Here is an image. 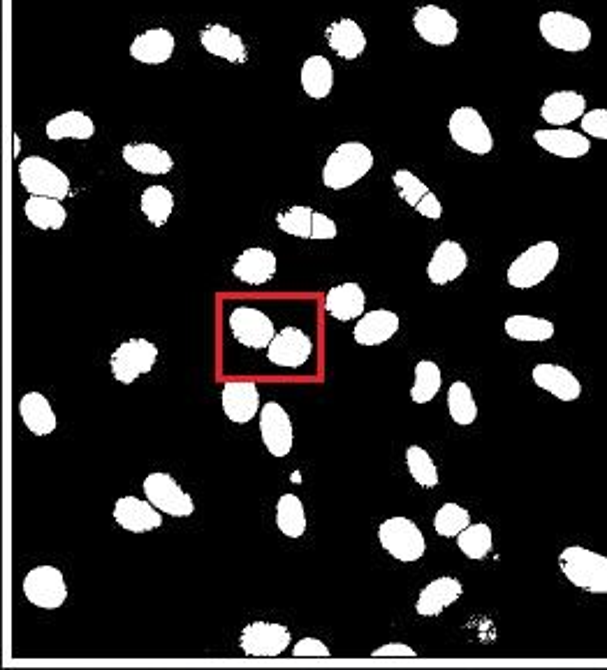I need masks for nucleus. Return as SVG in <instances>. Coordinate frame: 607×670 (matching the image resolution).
I'll return each mask as SVG.
<instances>
[{
    "label": "nucleus",
    "instance_id": "72a5a7b5",
    "mask_svg": "<svg viewBox=\"0 0 607 670\" xmlns=\"http://www.w3.org/2000/svg\"><path fill=\"white\" fill-rule=\"evenodd\" d=\"M506 332L515 341H547L554 337V323L536 316H510Z\"/></svg>",
    "mask_w": 607,
    "mask_h": 670
},
{
    "label": "nucleus",
    "instance_id": "423d86ee",
    "mask_svg": "<svg viewBox=\"0 0 607 670\" xmlns=\"http://www.w3.org/2000/svg\"><path fill=\"white\" fill-rule=\"evenodd\" d=\"M19 179L31 195H45V198H56V200H63L70 195L68 174L47 158L31 156L21 160Z\"/></svg>",
    "mask_w": 607,
    "mask_h": 670
},
{
    "label": "nucleus",
    "instance_id": "a878e982",
    "mask_svg": "<svg viewBox=\"0 0 607 670\" xmlns=\"http://www.w3.org/2000/svg\"><path fill=\"white\" fill-rule=\"evenodd\" d=\"M584 112H587V100L575 91L552 93V96H547L543 107H540V116H543L550 126L557 128H563L568 126V123L582 119Z\"/></svg>",
    "mask_w": 607,
    "mask_h": 670
},
{
    "label": "nucleus",
    "instance_id": "c756f323",
    "mask_svg": "<svg viewBox=\"0 0 607 670\" xmlns=\"http://www.w3.org/2000/svg\"><path fill=\"white\" fill-rule=\"evenodd\" d=\"M19 413L24 418V425L31 429L35 436H47L56 429V413L51 409L49 399L40 392H28L19 402Z\"/></svg>",
    "mask_w": 607,
    "mask_h": 670
},
{
    "label": "nucleus",
    "instance_id": "20e7f679",
    "mask_svg": "<svg viewBox=\"0 0 607 670\" xmlns=\"http://www.w3.org/2000/svg\"><path fill=\"white\" fill-rule=\"evenodd\" d=\"M559 262V246L554 242H540L526 249L508 269V283L513 288H533L543 283L554 272Z\"/></svg>",
    "mask_w": 607,
    "mask_h": 670
},
{
    "label": "nucleus",
    "instance_id": "e433bc0d",
    "mask_svg": "<svg viewBox=\"0 0 607 670\" xmlns=\"http://www.w3.org/2000/svg\"><path fill=\"white\" fill-rule=\"evenodd\" d=\"M174 209V195L165 186H149L142 193V211L149 223L163 228Z\"/></svg>",
    "mask_w": 607,
    "mask_h": 670
},
{
    "label": "nucleus",
    "instance_id": "a18cd8bd",
    "mask_svg": "<svg viewBox=\"0 0 607 670\" xmlns=\"http://www.w3.org/2000/svg\"><path fill=\"white\" fill-rule=\"evenodd\" d=\"M334 237H336V223L329 216L316 211V214H313L311 239H316V242H320V239H323V242H325V239H334Z\"/></svg>",
    "mask_w": 607,
    "mask_h": 670
},
{
    "label": "nucleus",
    "instance_id": "c85d7f7f",
    "mask_svg": "<svg viewBox=\"0 0 607 670\" xmlns=\"http://www.w3.org/2000/svg\"><path fill=\"white\" fill-rule=\"evenodd\" d=\"M364 304H367V297H364V290L357 283L334 286L325 297L329 316H334L336 320H353L357 316H364Z\"/></svg>",
    "mask_w": 607,
    "mask_h": 670
},
{
    "label": "nucleus",
    "instance_id": "58836bf2",
    "mask_svg": "<svg viewBox=\"0 0 607 670\" xmlns=\"http://www.w3.org/2000/svg\"><path fill=\"white\" fill-rule=\"evenodd\" d=\"M457 545L468 559H478L480 562L492 550V529L487 524H468L462 534H459Z\"/></svg>",
    "mask_w": 607,
    "mask_h": 670
},
{
    "label": "nucleus",
    "instance_id": "cd10ccee",
    "mask_svg": "<svg viewBox=\"0 0 607 670\" xmlns=\"http://www.w3.org/2000/svg\"><path fill=\"white\" fill-rule=\"evenodd\" d=\"M327 42L336 56L355 61L367 49V35L353 19H339L327 28Z\"/></svg>",
    "mask_w": 607,
    "mask_h": 670
},
{
    "label": "nucleus",
    "instance_id": "1a4fd4ad",
    "mask_svg": "<svg viewBox=\"0 0 607 670\" xmlns=\"http://www.w3.org/2000/svg\"><path fill=\"white\" fill-rule=\"evenodd\" d=\"M144 494L160 513H167L172 517H188L195 511L193 499L181 490L170 473H151V476H146Z\"/></svg>",
    "mask_w": 607,
    "mask_h": 670
},
{
    "label": "nucleus",
    "instance_id": "4468645a",
    "mask_svg": "<svg viewBox=\"0 0 607 670\" xmlns=\"http://www.w3.org/2000/svg\"><path fill=\"white\" fill-rule=\"evenodd\" d=\"M313 353V341L309 334H304L299 327H285L283 332L276 334L272 344L267 346V358L274 362L276 367L283 369H297L309 362Z\"/></svg>",
    "mask_w": 607,
    "mask_h": 670
},
{
    "label": "nucleus",
    "instance_id": "09e8293b",
    "mask_svg": "<svg viewBox=\"0 0 607 670\" xmlns=\"http://www.w3.org/2000/svg\"><path fill=\"white\" fill-rule=\"evenodd\" d=\"M371 657H418V652L411 650L408 645L390 643V645H383V647H378V650L371 652Z\"/></svg>",
    "mask_w": 607,
    "mask_h": 670
},
{
    "label": "nucleus",
    "instance_id": "f704fd0d",
    "mask_svg": "<svg viewBox=\"0 0 607 670\" xmlns=\"http://www.w3.org/2000/svg\"><path fill=\"white\" fill-rule=\"evenodd\" d=\"M276 524L283 531L285 536L290 538H299L304 536L306 531V515H304V506L295 494H283L276 504Z\"/></svg>",
    "mask_w": 607,
    "mask_h": 670
},
{
    "label": "nucleus",
    "instance_id": "dca6fc26",
    "mask_svg": "<svg viewBox=\"0 0 607 670\" xmlns=\"http://www.w3.org/2000/svg\"><path fill=\"white\" fill-rule=\"evenodd\" d=\"M223 411L232 422L246 425L260 411L258 385L251 381H230L223 385Z\"/></svg>",
    "mask_w": 607,
    "mask_h": 670
},
{
    "label": "nucleus",
    "instance_id": "ea45409f",
    "mask_svg": "<svg viewBox=\"0 0 607 670\" xmlns=\"http://www.w3.org/2000/svg\"><path fill=\"white\" fill-rule=\"evenodd\" d=\"M471 524V513L462 508L459 504H445L438 508V513L434 517V529L438 536L443 538H455L462 534V531Z\"/></svg>",
    "mask_w": 607,
    "mask_h": 670
},
{
    "label": "nucleus",
    "instance_id": "c9c22d12",
    "mask_svg": "<svg viewBox=\"0 0 607 670\" xmlns=\"http://www.w3.org/2000/svg\"><path fill=\"white\" fill-rule=\"evenodd\" d=\"M443 385V376L441 369H438L436 362L431 360H422L415 364V383L411 390V397L415 404H427L438 395Z\"/></svg>",
    "mask_w": 607,
    "mask_h": 670
},
{
    "label": "nucleus",
    "instance_id": "6e6552de",
    "mask_svg": "<svg viewBox=\"0 0 607 670\" xmlns=\"http://www.w3.org/2000/svg\"><path fill=\"white\" fill-rule=\"evenodd\" d=\"M158 360V348L146 339H128L116 348L112 360V374L119 383H133L135 378L149 374Z\"/></svg>",
    "mask_w": 607,
    "mask_h": 670
},
{
    "label": "nucleus",
    "instance_id": "4be33fe9",
    "mask_svg": "<svg viewBox=\"0 0 607 670\" xmlns=\"http://www.w3.org/2000/svg\"><path fill=\"white\" fill-rule=\"evenodd\" d=\"M174 54V35L167 28H151L142 35H137L130 45V56L140 63L160 65L170 61Z\"/></svg>",
    "mask_w": 607,
    "mask_h": 670
},
{
    "label": "nucleus",
    "instance_id": "f8f14e48",
    "mask_svg": "<svg viewBox=\"0 0 607 670\" xmlns=\"http://www.w3.org/2000/svg\"><path fill=\"white\" fill-rule=\"evenodd\" d=\"M234 339L246 348H267L276 337L274 323L265 313L253 307H237L230 316Z\"/></svg>",
    "mask_w": 607,
    "mask_h": 670
},
{
    "label": "nucleus",
    "instance_id": "412c9836",
    "mask_svg": "<svg viewBox=\"0 0 607 670\" xmlns=\"http://www.w3.org/2000/svg\"><path fill=\"white\" fill-rule=\"evenodd\" d=\"M462 594H464L462 582L455 580V578H448V575H443V578L431 580L429 585L422 589L420 599H418V603H415V613L422 615V617L441 615L443 610L452 606V603H455Z\"/></svg>",
    "mask_w": 607,
    "mask_h": 670
},
{
    "label": "nucleus",
    "instance_id": "aec40b11",
    "mask_svg": "<svg viewBox=\"0 0 607 670\" xmlns=\"http://www.w3.org/2000/svg\"><path fill=\"white\" fill-rule=\"evenodd\" d=\"M533 140L540 149H545L547 154H554L559 158H582L589 154L591 142L587 135L575 133L568 128H550V130H536Z\"/></svg>",
    "mask_w": 607,
    "mask_h": 670
},
{
    "label": "nucleus",
    "instance_id": "0eeeda50",
    "mask_svg": "<svg viewBox=\"0 0 607 670\" xmlns=\"http://www.w3.org/2000/svg\"><path fill=\"white\" fill-rule=\"evenodd\" d=\"M450 137L459 149L468 151V154L485 156L494 149V137L489 133L485 119L478 109L473 107H459L457 112L450 116Z\"/></svg>",
    "mask_w": 607,
    "mask_h": 670
},
{
    "label": "nucleus",
    "instance_id": "7ed1b4c3",
    "mask_svg": "<svg viewBox=\"0 0 607 670\" xmlns=\"http://www.w3.org/2000/svg\"><path fill=\"white\" fill-rule=\"evenodd\" d=\"M378 541L385 552L399 562H418L427 550V541L418 524L408 517H390L378 527Z\"/></svg>",
    "mask_w": 607,
    "mask_h": 670
},
{
    "label": "nucleus",
    "instance_id": "f3484780",
    "mask_svg": "<svg viewBox=\"0 0 607 670\" xmlns=\"http://www.w3.org/2000/svg\"><path fill=\"white\" fill-rule=\"evenodd\" d=\"M114 520L133 534H144V531L158 529L163 524V515L149 499L142 501L137 497H123L114 506Z\"/></svg>",
    "mask_w": 607,
    "mask_h": 670
},
{
    "label": "nucleus",
    "instance_id": "6ab92c4d",
    "mask_svg": "<svg viewBox=\"0 0 607 670\" xmlns=\"http://www.w3.org/2000/svg\"><path fill=\"white\" fill-rule=\"evenodd\" d=\"M466 265H468V256L462 249V244L445 239V242H441V246L434 251V256H431L427 274H429L431 283H436V286H445V283L459 279V276L464 274Z\"/></svg>",
    "mask_w": 607,
    "mask_h": 670
},
{
    "label": "nucleus",
    "instance_id": "5701e85b",
    "mask_svg": "<svg viewBox=\"0 0 607 670\" xmlns=\"http://www.w3.org/2000/svg\"><path fill=\"white\" fill-rule=\"evenodd\" d=\"M399 330V316L394 311H369L355 325V341L360 346H378L390 341Z\"/></svg>",
    "mask_w": 607,
    "mask_h": 670
},
{
    "label": "nucleus",
    "instance_id": "9d476101",
    "mask_svg": "<svg viewBox=\"0 0 607 670\" xmlns=\"http://www.w3.org/2000/svg\"><path fill=\"white\" fill-rule=\"evenodd\" d=\"M24 594L33 606L56 610L68 599V587H65L63 573L54 566H38L26 575Z\"/></svg>",
    "mask_w": 607,
    "mask_h": 670
},
{
    "label": "nucleus",
    "instance_id": "39448f33",
    "mask_svg": "<svg viewBox=\"0 0 607 670\" xmlns=\"http://www.w3.org/2000/svg\"><path fill=\"white\" fill-rule=\"evenodd\" d=\"M540 33L547 45L561 52H584L591 45V28L568 12H545L540 17Z\"/></svg>",
    "mask_w": 607,
    "mask_h": 670
},
{
    "label": "nucleus",
    "instance_id": "a19ab883",
    "mask_svg": "<svg viewBox=\"0 0 607 670\" xmlns=\"http://www.w3.org/2000/svg\"><path fill=\"white\" fill-rule=\"evenodd\" d=\"M406 464L411 471L413 480L422 487H436L438 485V469L427 450L420 446H411L406 450Z\"/></svg>",
    "mask_w": 607,
    "mask_h": 670
},
{
    "label": "nucleus",
    "instance_id": "49530a36",
    "mask_svg": "<svg viewBox=\"0 0 607 670\" xmlns=\"http://www.w3.org/2000/svg\"><path fill=\"white\" fill-rule=\"evenodd\" d=\"M295 657H329V647L325 643H320L316 638H304L299 640L295 645V650H292Z\"/></svg>",
    "mask_w": 607,
    "mask_h": 670
},
{
    "label": "nucleus",
    "instance_id": "79ce46f5",
    "mask_svg": "<svg viewBox=\"0 0 607 670\" xmlns=\"http://www.w3.org/2000/svg\"><path fill=\"white\" fill-rule=\"evenodd\" d=\"M313 211L311 207H290L281 211L279 216H276V225L283 232H288L292 237H299V239H311V230H313Z\"/></svg>",
    "mask_w": 607,
    "mask_h": 670
},
{
    "label": "nucleus",
    "instance_id": "7c9ffc66",
    "mask_svg": "<svg viewBox=\"0 0 607 670\" xmlns=\"http://www.w3.org/2000/svg\"><path fill=\"white\" fill-rule=\"evenodd\" d=\"M95 133V123L86 116L84 112H75V109H70V112H63L54 116L47 123V137L49 140H91Z\"/></svg>",
    "mask_w": 607,
    "mask_h": 670
},
{
    "label": "nucleus",
    "instance_id": "2eb2a0df",
    "mask_svg": "<svg viewBox=\"0 0 607 670\" xmlns=\"http://www.w3.org/2000/svg\"><path fill=\"white\" fill-rule=\"evenodd\" d=\"M260 432L262 441L274 457H285L292 450V420L279 404L269 402L260 409Z\"/></svg>",
    "mask_w": 607,
    "mask_h": 670
},
{
    "label": "nucleus",
    "instance_id": "37998d69",
    "mask_svg": "<svg viewBox=\"0 0 607 670\" xmlns=\"http://www.w3.org/2000/svg\"><path fill=\"white\" fill-rule=\"evenodd\" d=\"M392 181H394V186H397V191H399L401 198H404L406 205H411V207H418V202L429 193V188L424 186L422 181L408 170L394 172Z\"/></svg>",
    "mask_w": 607,
    "mask_h": 670
},
{
    "label": "nucleus",
    "instance_id": "393cba45",
    "mask_svg": "<svg viewBox=\"0 0 607 670\" xmlns=\"http://www.w3.org/2000/svg\"><path fill=\"white\" fill-rule=\"evenodd\" d=\"M121 154H123V160H126L133 170L142 172V174H153V177L172 172V167H174L172 156L167 154L163 147H158V144H149V142L126 144Z\"/></svg>",
    "mask_w": 607,
    "mask_h": 670
},
{
    "label": "nucleus",
    "instance_id": "473e14b6",
    "mask_svg": "<svg viewBox=\"0 0 607 670\" xmlns=\"http://www.w3.org/2000/svg\"><path fill=\"white\" fill-rule=\"evenodd\" d=\"M26 218L31 221L35 228L40 230H58L63 228L65 218V209L61 205V200L56 198H45V195H31L28 202L24 205Z\"/></svg>",
    "mask_w": 607,
    "mask_h": 670
},
{
    "label": "nucleus",
    "instance_id": "a211bd4d",
    "mask_svg": "<svg viewBox=\"0 0 607 670\" xmlns=\"http://www.w3.org/2000/svg\"><path fill=\"white\" fill-rule=\"evenodd\" d=\"M531 376L540 390L550 392L561 402H575L582 395V385L577 381V376L566 367H561V364H536Z\"/></svg>",
    "mask_w": 607,
    "mask_h": 670
},
{
    "label": "nucleus",
    "instance_id": "de8ad7c7",
    "mask_svg": "<svg viewBox=\"0 0 607 670\" xmlns=\"http://www.w3.org/2000/svg\"><path fill=\"white\" fill-rule=\"evenodd\" d=\"M415 209H418L422 216L434 218V221H436V218H441V216H443V205H441V200H438L436 195L431 193V191H429L427 195H424V198L418 202V207H415Z\"/></svg>",
    "mask_w": 607,
    "mask_h": 670
},
{
    "label": "nucleus",
    "instance_id": "8fccbe9b",
    "mask_svg": "<svg viewBox=\"0 0 607 670\" xmlns=\"http://www.w3.org/2000/svg\"><path fill=\"white\" fill-rule=\"evenodd\" d=\"M14 156H19V151H21V137L19 135H14Z\"/></svg>",
    "mask_w": 607,
    "mask_h": 670
},
{
    "label": "nucleus",
    "instance_id": "b1692460",
    "mask_svg": "<svg viewBox=\"0 0 607 670\" xmlns=\"http://www.w3.org/2000/svg\"><path fill=\"white\" fill-rule=\"evenodd\" d=\"M232 274L248 286H262L276 274V256L267 249H246L237 258Z\"/></svg>",
    "mask_w": 607,
    "mask_h": 670
},
{
    "label": "nucleus",
    "instance_id": "f03ea898",
    "mask_svg": "<svg viewBox=\"0 0 607 670\" xmlns=\"http://www.w3.org/2000/svg\"><path fill=\"white\" fill-rule=\"evenodd\" d=\"M561 573L570 585L589 594H607V557L582 545H570L559 555Z\"/></svg>",
    "mask_w": 607,
    "mask_h": 670
},
{
    "label": "nucleus",
    "instance_id": "ddd939ff",
    "mask_svg": "<svg viewBox=\"0 0 607 670\" xmlns=\"http://www.w3.org/2000/svg\"><path fill=\"white\" fill-rule=\"evenodd\" d=\"M413 26L420 38L429 45H452L459 35V24L448 10L438 5H422L413 14Z\"/></svg>",
    "mask_w": 607,
    "mask_h": 670
},
{
    "label": "nucleus",
    "instance_id": "9b49d317",
    "mask_svg": "<svg viewBox=\"0 0 607 670\" xmlns=\"http://www.w3.org/2000/svg\"><path fill=\"white\" fill-rule=\"evenodd\" d=\"M290 645V631L283 624L253 622L241 631L239 647L246 657H279Z\"/></svg>",
    "mask_w": 607,
    "mask_h": 670
},
{
    "label": "nucleus",
    "instance_id": "f257e3e1",
    "mask_svg": "<svg viewBox=\"0 0 607 670\" xmlns=\"http://www.w3.org/2000/svg\"><path fill=\"white\" fill-rule=\"evenodd\" d=\"M374 167V154L367 144L346 142L334 149L323 167V184L332 191L355 186L362 177H367Z\"/></svg>",
    "mask_w": 607,
    "mask_h": 670
},
{
    "label": "nucleus",
    "instance_id": "4c0bfd02",
    "mask_svg": "<svg viewBox=\"0 0 607 670\" xmlns=\"http://www.w3.org/2000/svg\"><path fill=\"white\" fill-rule=\"evenodd\" d=\"M448 409L450 418L462 427L473 425L475 418H478V404H475L473 392L464 381L452 383V388L448 392Z\"/></svg>",
    "mask_w": 607,
    "mask_h": 670
},
{
    "label": "nucleus",
    "instance_id": "bb28decb",
    "mask_svg": "<svg viewBox=\"0 0 607 670\" xmlns=\"http://www.w3.org/2000/svg\"><path fill=\"white\" fill-rule=\"evenodd\" d=\"M202 47L211 56L225 58L230 63H246V45L237 33H232L228 26L211 24L200 33Z\"/></svg>",
    "mask_w": 607,
    "mask_h": 670
},
{
    "label": "nucleus",
    "instance_id": "2f4dec72",
    "mask_svg": "<svg viewBox=\"0 0 607 670\" xmlns=\"http://www.w3.org/2000/svg\"><path fill=\"white\" fill-rule=\"evenodd\" d=\"M334 86V70L325 56H311L302 65V89L309 98H327Z\"/></svg>",
    "mask_w": 607,
    "mask_h": 670
},
{
    "label": "nucleus",
    "instance_id": "c03bdc74",
    "mask_svg": "<svg viewBox=\"0 0 607 670\" xmlns=\"http://www.w3.org/2000/svg\"><path fill=\"white\" fill-rule=\"evenodd\" d=\"M582 130L589 137L607 140V109H591V112H584Z\"/></svg>",
    "mask_w": 607,
    "mask_h": 670
}]
</instances>
